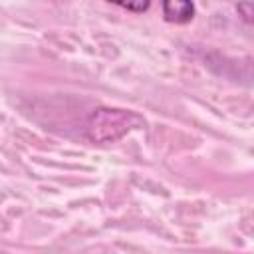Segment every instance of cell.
<instances>
[{"instance_id": "cell-1", "label": "cell", "mask_w": 254, "mask_h": 254, "mask_svg": "<svg viewBox=\"0 0 254 254\" xmlns=\"http://www.w3.org/2000/svg\"><path fill=\"white\" fill-rule=\"evenodd\" d=\"M131 121L139 123L141 119L129 111H121V109H99L91 115V123H89V131L91 137L97 141H113L115 139V129L119 135H123L125 131L131 129Z\"/></svg>"}, {"instance_id": "cell-4", "label": "cell", "mask_w": 254, "mask_h": 254, "mask_svg": "<svg viewBox=\"0 0 254 254\" xmlns=\"http://www.w3.org/2000/svg\"><path fill=\"white\" fill-rule=\"evenodd\" d=\"M121 8H125V10H135V12H143V10H147L149 8V2H143V4H119Z\"/></svg>"}, {"instance_id": "cell-3", "label": "cell", "mask_w": 254, "mask_h": 254, "mask_svg": "<svg viewBox=\"0 0 254 254\" xmlns=\"http://www.w3.org/2000/svg\"><path fill=\"white\" fill-rule=\"evenodd\" d=\"M236 8H238V12H244V20L246 22L252 20V12H254V6L252 4H238Z\"/></svg>"}, {"instance_id": "cell-2", "label": "cell", "mask_w": 254, "mask_h": 254, "mask_svg": "<svg viewBox=\"0 0 254 254\" xmlns=\"http://www.w3.org/2000/svg\"><path fill=\"white\" fill-rule=\"evenodd\" d=\"M194 14V4L192 2H179V0H171L163 4V16L167 22L173 24H187L189 20H192Z\"/></svg>"}]
</instances>
